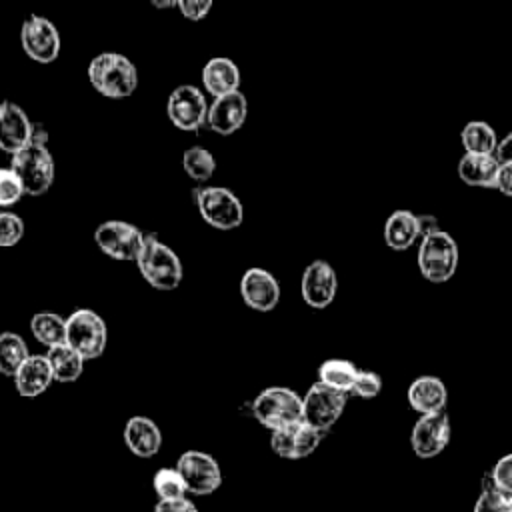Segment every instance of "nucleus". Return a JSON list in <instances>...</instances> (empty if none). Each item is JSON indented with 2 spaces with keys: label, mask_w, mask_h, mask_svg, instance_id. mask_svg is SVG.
<instances>
[{
  "label": "nucleus",
  "mask_w": 512,
  "mask_h": 512,
  "mask_svg": "<svg viewBox=\"0 0 512 512\" xmlns=\"http://www.w3.org/2000/svg\"><path fill=\"white\" fill-rule=\"evenodd\" d=\"M254 418L270 432L302 420V396L286 386H270L252 400Z\"/></svg>",
  "instance_id": "nucleus-4"
},
{
  "label": "nucleus",
  "mask_w": 512,
  "mask_h": 512,
  "mask_svg": "<svg viewBox=\"0 0 512 512\" xmlns=\"http://www.w3.org/2000/svg\"><path fill=\"white\" fill-rule=\"evenodd\" d=\"M106 342V322L94 310L80 308L66 318V344L74 348L84 360L100 358L106 350Z\"/></svg>",
  "instance_id": "nucleus-6"
},
{
  "label": "nucleus",
  "mask_w": 512,
  "mask_h": 512,
  "mask_svg": "<svg viewBox=\"0 0 512 512\" xmlns=\"http://www.w3.org/2000/svg\"><path fill=\"white\" fill-rule=\"evenodd\" d=\"M416 264L420 274L432 282L442 284L448 282L458 268V244L452 234L438 230L424 236L418 242Z\"/></svg>",
  "instance_id": "nucleus-2"
},
{
  "label": "nucleus",
  "mask_w": 512,
  "mask_h": 512,
  "mask_svg": "<svg viewBox=\"0 0 512 512\" xmlns=\"http://www.w3.org/2000/svg\"><path fill=\"white\" fill-rule=\"evenodd\" d=\"M324 434L314 430L304 420L274 430L270 436V448L276 456L286 460H302L308 458L320 444Z\"/></svg>",
  "instance_id": "nucleus-14"
},
{
  "label": "nucleus",
  "mask_w": 512,
  "mask_h": 512,
  "mask_svg": "<svg viewBox=\"0 0 512 512\" xmlns=\"http://www.w3.org/2000/svg\"><path fill=\"white\" fill-rule=\"evenodd\" d=\"M20 44L28 58L40 64H50L60 54L58 28L44 16L32 14L20 28Z\"/></svg>",
  "instance_id": "nucleus-13"
},
{
  "label": "nucleus",
  "mask_w": 512,
  "mask_h": 512,
  "mask_svg": "<svg viewBox=\"0 0 512 512\" xmlns=\"http://www.w3.org/2000/svg\"><path fill=\"white\" fill-rule=\"evenodd\" d=\"M24 236V220L14 212H0V248L16 246Z\"/></svg>",
  "instance_id": "nucleus-33"
},
{
  "label": "nucleus",
  "mask_w": 512,
  "mask_h": 512,
  "mask_svg": "<svg viewBox=\"0 0 512 512\" xmlns=\"http://www.w3.org/2000/svg\"><path fill=\"white\" fill-rule=\"evenodd\" d=\"M142 278L156 290H174L182 282V262L172 248L156 236H146L136 260Z\"/></svg>",
  "instance_id": "nucleus-3"
},
{
  "label": "nucleus",
  "mask_w": 512,
  "mask_h": 512,
  "mask_svg": "<svg viewBox=\"0 0 512 512\" xmlns=\"http://www.w3.org/2000/svg\"><path fill=\"white\" fill-rule=\"evenodd\" d=\"M380 390H382L380 374H376L372 370H358V376L354 380L350 396L370 400V398H376L380 394Z\"/></svg>",
  "instance_id": "nucleus-35"
},
{
  "label": "nucleus",
  "mask_w": 512,
  "mask_h": 512,
  "mask_svg": "<svg viewBox=\"0 0 512 512\" xmlns=\"http://www.w3.org/2000/svg\"><path fill=\"white\" fill-rule=\"evenodd\" d=\"M508 512H512V494L508 496Z\"/></svg>",
  "instance_id": "nucleus-42"
},
{
  "label": "nucleus",
  "mask_w": 512,
  "mask_h": 512,
  "mask_svg": "<svg viewBox=\"0 0 512 512\" xmlns=\"http://www.w3.org/2000/svg\"><path fill=\"white\" fill-rule=\"evenodd\" d=\"M496 158H498V162H500V164L512 162V132H508V134L498 142Z\"/></svg>",
  "instance_id": "nucleus-40"
},
{
  "label": "nucleus",
  "mask_w": 512,
  "mask_h": 512,
  "mask_svg": "<svg viewBox=\"0 0 512 512\" xmlns=\"http://www.w3.org/2000/svg\"><path fill=\"white\" fill-rule=\"evenodd\" d=\"M472 512H508V496L494 486L490 474L484 480V486L474 502Z\"/></svg>",
  "instance_id": "nucleus-32"
},
{
  "label": "nucleus",
  "mask_w": 512,
  "mask_h": 512,
  "mask_svg": "<svg viewBox=\"0 0 512 512\" xmlns=\"http://www.w3.org/2000/svg\"><path fill=\"white\" fill-rule=\"evenodd\" d=\"M124 442L138 458H152L162 446V432L148 416H132L124 426Z\"/></svg>",
  "instance_id": "nucleus-20"
},
{
  "label": "nucleus",
  "mask_w": 512,
  "mask_h": 512,
  "mask_svg": "<svg viewBox=\"0 0 512 512\" xmlns=\"http://www.w3.org/2000/svg\"><path fill=\"white\" fill-rule=\"evenodd\" d=\"M418 224H420V240H422L424 236H428V234L440 230L436 216H430V214H418Z\"/></svg>",
  "instance_id": "nucleus-41"
},
{
  "label": "nucleus",
  "mask_w": 512,
  "mask_h": 512,
  "mask_svg": "<svg viewBox=\"0 0 512 512\" xmlns=\"http://www.w3.org/2000/svg\"><path fill=\"white\" fill-rule=\"evenodd\" d=\"M88 80L104 98L122 100L138 88V70L124 54L102 52L88 64Z\"/></svg>",
  "instance_id": "nucleus-1"
},
{
  "label": "nucleus",
  "mask_w": 512,
  "mask_h": 512,
  "mask_svg": "<svg viewBox=\"0 0 512 512\" xmlns=\"http://www.w3.org/2000/svg\"><path fill=\"white\" fill-rule=\"evenodd\" d=\"M152 486H154L160 500L184 498V494L188 492L186 484H184V478L180 476V472L176 468H158L154 472Z\"/></svg>",
  "instance_id": "nucleus-31"
},
{
  "label": "nucleus",
  "mask_w": 512,
  "mask_h": 512,
  "mask_svg": "<svg viewBox=\"0 0 512 512\" xmlns=\"http://www.w3.org/2000/svg\"><path fill=\"white\" fill-rule=\"evenodd\" d=\"M28 346L24 338L16 332L0 334V374L16 376L22 364L28 360Z\"/></svg>",
  "instance_id": "nucleus-29"
},
{
  "label": "nucleus",
  "mask_w": 512,
  "mask_h": 512,
  "mask_svg": "<svg viewBox=\"0 0 512 512\" xmlns=\"http://www.w3.org/2000/svg\"><path fill=\"white\" fill-rule=\"evenodd\" d=\"M246 114H248V100L238 90V92L214 98L212 106L208 108L206 124L216 134L228 136V134H234L238 128H242Z\"/></svg>",
  "instance_id": "nucleus-18"
},
{
  "label": "nucleus",
  "mask_w": 512,
  "mask_h": 512,
  "mask_svg": "<svg viewBox=\"0 0 512 512\" xmlns=\"http://www.w3.org/2000/svg\"><path fill=\"white\" fill-rule=\"evenodd\" d=\"M182 168L192 180L206 182L212 178V174L216 170V160L210 150H206L202 146H192L182 156Z\"/></svg>",
  "instance_id": "nucleus-30"
},
{
  "label": "nucleus",
  "mask_w": 512,
  "mask_h": 512,
  "mask_svg": "<svg viewBox=\"0 0 512 512\" xmlns=\"http://www.w3.org/2000/svg\"><path fill=\"white\" fill-rule=\"evenodd\" d=\"M30 330L46 348L66 344V318L56 312H36L30 320Z\"/></svg>",
  "instance_id": "nucleus-28"
},
{
  "label": "nucleus",
  "mask_w": 512,
  "mask_h": 512,
  "mask_svg": "<svg viewBox=\"0 0 512 512\" xmlns=\"http://www.w3.org/2000/svg\"><path fill=\"white\" fill-rule=\"evenodd\" d=\"M54 382L52 376V368L48 364L46 356L40 354H30L28 360L22 364V368L18 370V374L14 376V384L20 396L26 398H34L44 394L50 384Z\"/></svg>",
  "instance_id": "nucleus-22"
},
{
  "label": "nucleus",
  "mask_w": 512,
  "mask_h": 512,
  "mask_svg": "<svg viewBox=\"0 0 512 512\" xmlns=\"http://www.w3.org/2000/svg\"><path fill=\"white\" fill-rule=\"evenodd\" d=\"M358 376V368L354 362L344 358H330L324 360L318 368V382L350 396V390L354 386V380Z\"/></svg>",
  "instance_id": "nucleus-26"
},
{
  "label": "nucleus",
  "mask_w": 512,
  "mask_h": 512,
  "mask_svg": "<svg viewBox=\"0 0 512 512\" xmlns=\"http://www.w3.org/2000/svg\"><path fill=\"white\" fill-rule=\"evenodd\" d=\"M144 238L146 236L140 232V228L124 220H106L94 232L96 246L108 258L120 262H136L142 252Z\"/></svg>",
  "instance_id": "nucleus-8"
},
{
  "label": "nucleus",
  "mask_w": 512,
  "mask_h": 512,
  "mask_svg": "<svg viewBox=\"0 0 512 512\" xmlns=\"http://www.w3.org/2000/svg\"><path fill=\"white\" fill-rule=\"evenodd\" d=\"M458 178L474 188H494L500 162L496 154H468L458 160Z\"/></svg>",
  "instance_id": "nucleus-21"
},
{
  "label": "nucleus",
  "mask_w": 512,
  "mask_h": 512,
  "mask_svg": "<svg viewBox=\"0 0 512 512\" xmlns=\"http://www.w3.org/2000/svg\"><path fill=\"white\" fill-rule=\"evenodd\" d=\"M10 170L18 176L24 194L42 196L54 182V160L44 144L30 142L12 156Z\"/></svg>",
  "instance_id": "nucleus-5"
},
{
  "label": "nucleus",
  "mask_w": 512,
  "mask_h": 512,
  "mask_svg": "<svg viewBox=\"0 0 512 512\" xmlns=\"http://www.w3.org/2000/svg\"><path fill=\"white\" fill-rule=\"evenodd\" d=\"M166 114L178 130L196 132L208 118V104L200 88L192 84H182L174 88L168 96Z\"/></svg>",
  "instance_id": "nucleus-12"
},
{
  "label": "nucleus",
  "mask_w": 512,
  "mask_h": 512,
  "mask_svg": "<svg viewBox=\"0 0 512 512\" xmlns=\"http://www.w3.org/2000/svg\"><path fill=\"white\" fill-rule=\"evenodd\" d=\"M240 294L248 308L270 312L280 300V284L268 270L248 268L240 278Z\"/></svg>",
  "instance_id": "nucleus-16"
},
{
  "label": "nucleus",
  "mask_w": 512,
  "mask_h": 512,
  "mask_svg": "<svg viewBox=\"0 0 512 512\" xmlns=\"http://www.w3.org/2000/svg\"><path fill=\"white\" fill-rule=\"evenodd\" d=\"M186 490L196 496L214 494L222 484V470L216 458L202 450H186L176 462Z\"/></svg>",
  "instance_id": "nucleus-10"
},
{
  "label": "nucleus",
  "mask_w": 512,
  "mask_h": 512,
  "mask_svg": "<svg viewBox=\"0 0 512 512\" xmlns=\"http://www.w3.org/2000/svg\"><path fill=\"white\" fill-rule=\"evenodd\" d=\"M500 194L512 198V162L500 164L498 176H496V186H494Z\"/></svg>",
  "instance_id": "nucleus-39"
},
{
  "label": "nucleus",
  "mask_w": 512,
  "mask_h": 512,
  "mask_svg": "<svg viewBox=\"0 0 512 512\" xmlns=\"http://www.w3.org/2000/svg\"><path fill=\"white\" fill-rule=\"evenodd\" d=\"M196 206L206 224L216 230H234L244 220V208L238 196L224 186H208L198 190Z\"/></svg>",
  "instance_id": "nucleus-7"
},
{
  "label": "nucleus",
  "mask_w": 512,
  "mask_h": 512,
  "mask_svg": "<svg viewBox=\"0 0 512 512\" xmlns=\"http://www.w3.org/2000/svg\"><path fill=\"white\" fill-rule=\"evenodd\" d=\"M452 438V424L448 412H436L426 414L416 420L410 432V448L412 452L422 458L430 460L444 452V448L450 444Z\"/></svg>",
  "instance_id": "nucleus-11"
},
{
  "label": "nucleus",
  "mask_w": 512,
  "mask_h": 512,
  "mask_svg": "<svg viewBox=\"0 0 512 512\" xmlns=\"http://www.w3.org/2000/svg\"><path fill=\"white\" fill-rule=\"evenodd\" d=\"M348 394L336 392L320 382L312 384L302 396V420L320 434H326L342 416Z\"/></svg>",
  "instance_id": "nucleus-9"
},
{
  "label": "nucleus",
  "mask_w": 512,
  "mask_h": 512,
  "mask_svg": "<svg viewBox=\"0 0 512 512\" xmlns=\"http://www.w3.org/2000/svg\"><path fill=\"white\" fill-rule=\"evenodd\" d=\"M202 84L214 98L238 92L240 70L230 58H210L202 68Z\"/></svg>",
  "instance_id": "nucleus-23"
},
{
  "label": "nucleus",
  "mask_w": 512,
  "mask_h": 512,
  "mask_svg": "<svg viewBox=\"0 0 512 512\" xmlns=\"http://www.w3.org/2000/svg\"><path fill=\"white\" fill-rule=\"evenodd\" d=\"M154 512H198L196 504L190 498H176V500H158Z\"/></svg>",
  "instance_id": "nucleus-38"
},
{
  "label": "nucleus",
  "mask_w": 512,
  "mask_h": 512,
  "mask_svg": "<svg viewBox=\"0 0 512 512\" xmlns=\"http://www.w3.org/2000/svg\"><path fill=\"white\" fill-rule=\"evenodd\" d=\"M176 8L180 10V14L184 18L196 22V20H202L210 12L212 2H208V0H200V2L198 0H178Z\"/></svg>",
  "instance_id": "nucleus-37"
},
{
  "label": "nucleus",
  "mask_w": 512,
  "mask_h": 512,
  "mask_svg": "<svg viewBox=\"0 0 512 512\" xmlns=\"http://www.w3.org/2000/svg\"><path fill=\"white\" fill-rule=\"evenodd\" d=\"M24 196L18 176L10 168H0V208L14 206Z\"/></svg>",
  "instance_id": "nucleus-34"
},
{
  "label": "nucleus",
  "mask_w": 512,
  "mask_h": 512,
  "mask_svg": "<svg viewBox=\"0 0 512 512\" xmlns=\"http://www.w3.org/2000/svg\"><path fill=\"white\" fill-rule=\"evenodd\" d=\"M384 242L396 252H404L420 242L418 214L410 210H394L384 222Z\"/></svg>",
  "instance_id": "nucleus-24"
},
{
  "label": "nucleus",
  "mask_w": 512,
  "mask_h": 512,
  "mask_svg": "<svg viewBox=\"0 0 512 512\" xmlns=\"http://www.w3.org/2000/svg\"><path fill=\"white\" fill-rule=\"evenodd\" d=\"M488 474H490L494 486H496L502 494L510 496V494H512V452H510V454H504L500 460H496L494 468H492Z\"/></svg>",
  "instance_id": "nucleus-36"
},
{
  "label": "nucleus",
  "mask_w": 512,
  "mask_h": 512,
  "mask_svg": "<svg viewBox=\"0 0 512 512\" xmlns=\"http://www.w3.org/2000/svg\"><path fill=\"white\" fill-rule=\"evenodd\" d=\"M406 398L414 412H418L420 416H426V414H436L446 410L448 390L438 376L426 374L412 380V384L408 386Z\"/></svg>",
  "instance_id": "nucleus-19"
},
{
  "label": "nucleus",
  "mask_w": 512,
  "mask_h": 512,
  "mask_svg": "<svg viewBox=\"0 0 512 512\" xmlns=\"http://www.w3.org/2000/svg\"><path fill=\"white\" fill-rule=\"evenodd\" d=\"M32 128L28 114L16 102L0 104V150L16 154L32 142Z\"/></svg>",
  "instance_id": "nucleus-17"
},
{
  "label": "nucleus",
  "mask_w": 512,
  "mask_h": 512,
  "mask_svg": "<svg viewBox=\"0 0 512 512\" xmlns=\"http://www.w3.org/2000/svg\"><path fill=\"white\" fill-rule=\"evenodd\" d=\"M460 142L464 146V152L468 154H496L498 138L494 128L484 120H472L464 124L460 132Z\"/></svg>",
  "instance_id": "nucleus-27"
},
{
  "label": "nucleus",
  "mask_w": 512,
  "mask_h": 512,
  "mask_svg": "<svg viewBox=\"0 0 512 512\" xmlns=\"http://www.w3.org/2000/svg\"><path fill=\"white\" fill-rule=\"evenodd\" d=\"M300 292L302 300L316 310L328 308L338 292V278L334 268L326 260H314L310 262L300 280Z\"/></svg>",
  "instance_id": "nucleus-15"
},
{
  "label": "nucleus",
  "mask_w": 512,
  "mask_h": 512,
  "mask_svg": "<svg viewBox=\"0 0 512 512\" xmlns=\"http://www.w3.org/2000/svg\"><path fill=\"white\" fill-rule=\"evenodd\" d=\"M48 364L52 368V376L56 382H62V384H68V382H74L80 378L82 370H84V358L74 350L70 348L68 344H60V346H54V348H48Z\"/></svg>",
  "instance_id": "nucleus-25"
}]
</instances>
